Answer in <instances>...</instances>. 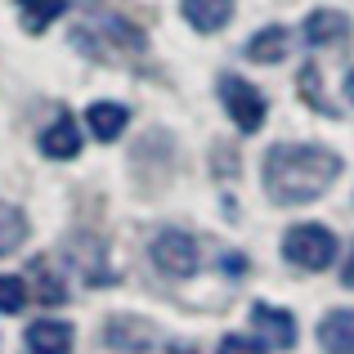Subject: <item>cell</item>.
Masks as SVG:
<instances>
[{"label":"cell","instance_id":"obj_6","mask_svg":"<svg viewBox=\"0 0 354 354\" xmlns=\"http://www.w3.org/2000/svg\"><path fill=\"white\" fill-rule=\"evenodd\" d=\"M305 41L310 45H337L350 36V18L341 14V9H314L310 18H305Z\"/></svg>","mask_w":354,"mask_h":354},{"label":"cell","instance_id":"obj_5","mask_svg":"<svg viewBox=\"0 0 354 354\" xmlns=\"http://www.w3.org/2000/svg\"><path fill=\"white\" fill-rule=\"evenodd\" d=\"M251 332H260V341L274 346V350L296 346V319L287 310H274V305H256L251 310Z\"/></svg>","mask_w":354,"mask_h":354},{"label":"cell","instance_id":"obj_11","mask_svg":"<svg viewBox=\"0 0 354 354\" xmlns=\"http://www.w3.org/2000/svg\"><path fill=\"white\" fill-rule=\"evenodd\" d=\"M247 59L251 63H283L287 59V27H260L247 41Z\"/></svg>","mask_w":354,"mask_h":354},{"label":"cell","instance_id":"obj_14","mask_svg":"<svg viewBox=\"0 0 354 354\" xmlns=\"http://www.w3.org/2000/svg\"><path fill=\"white\" fill-rule=\"evenodd\" d=\"M23 238H27V216L18 207H9V202H0V256L23 247Z\"/></svg>","mask_w":354,"mask_h":354},{"label":"cell","instance_id":"obj_9","mask_svg":"<svg viewBox=\"0 0 354 354\" xmlns=\"http://www.w3.org/2000/svg\"><path fill=\"white\" fill-rule=\"evenodd\" d=\"M319 346L328 354H354V310H332L319 323Z\"/></svg>","mask_w":354,"mask_h":354},{"label":"cell","instance_id":"obj_15","mask_svg":"<svg viewBox=\"0 0 354 354\" xmlns=\"http://www.w3.org/2000/svg\"><path fill=\"white\" fill-rule=\"evenodd\" d=\"M27 305V283L18 274H0V314H18Z\"/></svg>","mask_w":354,"mask_h":354},{"label":"cell","instance_id":"obj_17","mask_svg":"<svg viewBox=\"0 0 354 354\" xmlns=\"http://www.w3.org/2000/svg\"><path fill=\"white\" fill-rule=\"evenodd\" d=\"M341 283H346V287H354V247H350V260L341 265Z\"/></svg>","mask_w":354,"mask_h":354},{"label":"cell","instance_id":"obj_8","mask_svg":"<svg viewBox=\"0 0 354 354\" xmlns=\"http://www.w3.org/2000/svg\"><path fill=\"white\" fill-rule=\"evenodd\" d=\"M193 32H220L234 18V0H180Z\"/></svg>","mask_w":354,"mask_h":354},{"label":"cell","instance_id":"obj_3","mask_svg":"<svg viewBox=\"0 0 354 354\" xmlns=\"http://www.w3.org/2000/svg\"><path fill=\"white\" fill-rule=\"evenodd\" d=\"M220 104H225V113L234 117V126L242 135H256V130L265 126V95H260L251 81L220 77Z\"/></svg>","mask_w":354,"mask_h":354},{"label":"cell","instance_id":"obj_12","mask_svg":"<svg viewBox=\"0 0 354 354\" xmlns=\"http://www.w3.org/2000/svg\"><path fill=\"white\" fill-rule=\"evenodd\" d=\"M86 121H90V130H95V139H104V144H113V139L121 135V130H126L130 113H126L121 104H90Z\"/></svg>","mask_w":354,"mask_h":354},{"label":"cell","instance_id":"obj_16","mask_svg":"<svg viewBox=\"0 0 354 354\" xmlns=\"http://www.w3.org/2000/svg\"><path fill=\"white\" fill-rule=\"evenodd\" d=\"M220 354H265V341L251 337V332H229L220 341Z\"/></svg>","mask_w":354,"mask_h":354},{"label":"cell","instance_id":"obj_13","mask_svg":"<svg viewBox=\"0 0 354 354\" xmlns=\"http://www.w3.org/2000/svg\"><path fill=\"white\" fill-rule=\"evenodd\" d=\"M18 9H23V27L27 32H45V27L68 9V0H18Z\"/></svg>","mask_w":354,"mask_h":354},{"label":"cell","instance_id":"obj_1","mask_svg":"<svg viewBox=\"0 0 354 354\" xmlns=\"http://www.w3.org/2000/svg\"><path fill=\"white\" fill-rule=\"evenodd\" d=\"M341 157L323 144H274L265 153V193L278 207L314 202L337 184Z\"/></svg>","mask_w":354,"mask_h":354},{"label":"cell","instance_id":"obj_4","mask_svg":"<svg viewBox=\"0 0 354 354\" xmlns=\"http://www.w3.org/2000/svg\"><path fill=\"white\" fill-rule=\"evenodd\" d=\"M198 242L193 234H184V229H162V234L153 238V265L162 269V274L171 278H189L198 274Z\"/></svg>","mask_w":354,"mask_h":354},{"label":"cell","instance_id":"obj_7","mask_svg":"<svg viewBox=\"0 0 354 354\" xmlns=\"http://www.w3.org/2000/svg\"><path fill=\"white\" fill-rule=\"evenodd\" d=\"M27 350L32 354H72V328L59 319H41L27 328Z\"/></svg>","mask_w":354,"mask_h":354},{"label":"cell","instance_id":"obj_10","mask_svg":"<svg viewBox=\"0 0 354 354\" xmlns=\"http://www.w3.org/2000/svg\"><path fill=\"white\" fill-rule=\"evenodd\" d=\"M41 153H45V157H59V162L77 157V153H81V130H77V121H72V117H59L54 126H45Z\"/></svg>","mask_w":354,"mask_h":354},{"label":"cell","instance_id":"obj_2","mask_svg":"<svg viewBox=\"0 0 354 354\" xmlns=\"http://www.w3.org/2000/svg\"><path fill=\"white\" fill-rule=\"evenodd\" d=\"M283 256L292 260L296 269H328L332 260H337V238H332V229L323 225H292L283 238Z\"/></svg>","mask_w":354,"mask_h":354}]
</instances>
